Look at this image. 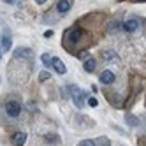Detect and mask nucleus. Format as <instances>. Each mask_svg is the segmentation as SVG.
Segmentation results:
<instances>
[{"label":"nucleus","instance_id":"obj_1","mask_svg":"<svg viewBox=\"0 0 146 146\" xmlns=\"http://www.w3.org/2000/svg\"><path fill=\"white\" fill-rule=\"evenodd\" d=\"M5 113H7L9 118H18L19 113H21V104L18 100H9L5 104Z\"/></svg>","mask_w":146,"mask_h":146},{"label":"nucleus","instance_id":"obj_2","mask_svg":"<svg viewBox=\"0 0 146 146\" xmlns=\"http://www.w3.org/2000/svg\"><path fill=\"white\" fill-rule=\"evenodd\" d=\"M69 93H70V97H72V100H74V104H76L78 108L85 106V100H83V92L79 90L78 85H70L69 86Z\"/></svg>","mask_w":146,"mask_h":146},{"label":"nucleus","instance_id":"obj_3","mask_svg":"<svg viewBox=\"0 0 146 146\" xmlns=\"http://www.w3.org/2000/svg\"><path fill=\"white\" fill-rule=\"evenodd\" d=\"M139 25H141V19H139V18L125 19V23H123V30H125L127 34H132V32H135V30L139 28Z\"/></svg>","mask_w":146,"mask_h":146},{"label":"nucleus","instance_id":"obj_4","mask_svg":"<svg viewBox=\"0 0 146 146\" xmlns=\"http://www.w3.org/2000/svg\"><path fill=\"white\" fill-rule=\"evenodd\" d=\"M34 56V51L30 48H18L14 49V58H32Z\"/></svg>","mask_w":146,"mask_h":146},{"label":"nucleus","instance_id":"obj_5","mask_svg":"<svg viewBox=\"0 0 146 146\" xmlns=\"http://www.w3.org/2000/svg\"><path fill=\"white\" fill-rule=\"evenodd\" d=\"M51 65H53V69L56 70V74H65V72H67L64 62H62L60 58H51Z\"/></svg>","mask_w":146,"mask_h":146},{"label":"nucleus","instance_id":"obj_6","mask_svg":"<svg viewBox=\"0 0 146 146\" xmlns=\"http://www.w3.org/2000/svg\"><path fill=\"white\" fill-rule=\"evenodd\" d=\"M99 79H100V83H104V85H111V83H114V74L111 70H104V72H100Z\"/></svg>","mask_w":146,"mask_h":146},{"label":"nucleus","instance_id":"obj_7","mask_svg":"<svg viewBox=\"0 0 146 146\" xmlns=\"http://www.w3.org/2000/svg\"><path fill=\"white\" fill-rule=\"evenodd\" d=\"M56 11L62 13V14H65L67 11H70V2L69 0H58L56 2Z\"/></svg>","mask_w":146,"mask_h":146},{"label":"nucleus","instance_id":"obj_8","mask_svg":"<svg viewBox=\"0 0 146 146\" xmlns=\"http://www.w3.org/2000/svg\"><path fill=\"white\" fill-rule=\"evenodd\" d=\"M25 141H27V134H25V132H16V134H14V137H13L14 146H23Z\"/></svg>","mask_w":146,"mask_h":146},{"label":"nucleus","instance_id":"obj_9","mask_svg":"<svg viewBox=\"0 0 146 146\" xmlns=\"http://www.w3.org/2000/svg\"><path fill=\"white\" fill-rule=\"evenodd\" d=\"M69 37H70V42H78V40L83 37V30L81 28H72L69 32Z\"/></svg>","mask_w":146,"mask_h":146},{"label":"nucleus","instance_id":"obj_10","mask_svg":"<svg viewBox=\"0 0 146 146\" xmlns=\"http://www.w3.org/2000/svg\"><path fill=\"white\" fill-rule=\"evenodd\" d=\"M95 65H97L95 58H86L85 62H83V67H85L86 72H93V70H95Z\"/></svg>","mask_w":146,"mask_h":146},{"label":"nucleus","instance_id":"obj_11","mask_svg":"<svg viewBox=\"0 0 146 146\" xmlns=\"http://www.w3.org/2000/svg\"><path fill=\"white\" fill-rule=\"evenodd\" d=\"M2 48H4V51H9V49H11V37H9V35L2 37Z\"/></svg>","mask_w":146,"mask_h":146},{"label":"nucleus","instance_id":"obj_12","mask_svg":"<svg viewBox=\"0 0 146 146\" xmlns=\"http://www.w3.org/2000/svg\"><path fill=\"white\" fill-rule=\"evenodd\" d=\"M40 60H42V64H44L46 67H49V65H51V56H49L48 53H44L42 56H40Z\"/></svg>","mask_w":146,"mask_h":146},{"label":"nucleus","instance_id":"obj_13","mask_svg":"<svg viewBox=\"0 0 146 146\" xmlns=\"http://www.w3.org/2000/svg\"><path fill=\"white\" fill-rule=\"evenodd\" d=\"M102 56L106 58V60H113V58H118V56H116V53H114V51H106V53H104Z\"/></svg>","mask_w":146,"mask_h":146},{"label":"nucleus","instance_id":"obj_14","mask_svg":"<svg viewBox=\"0 0 146 146\" xmlns=\"http://www.w3.org/2000/svg\"><path fill=\"white\" fill-rule=\"evenodd\" d=\"M127 121H129L130 125H134V127H135V125H137V123H139L137 120H135V116H132V114H129V116H127Z\"/></svg>","mask_w":146,"mask_h":146},{"label":"nucleus","instance_id":"obj_15","mask_svg":"<svg viewBox=\"0 0 146 146\" xmlns=\"http://www.w3.org/2000/svg\"><path fill=\"white\" fill-rule=\"evenodd\" d=\"M88 106H90V108H97V106H99L97 99H93V97H92V99H88Z\"/></svg>","mask_w":146,"mask_h":146},{"label":"nucleus","instance_id":"obj_16","mask_svg":"<svg viewBox=\"0 0 146 146\" xmlns=\"http://www.w3.org/2000/svg\"><path fill=\"white\" fill-rule=\"evenodd\" d=\"M79 146H95V143H93L92 139H86V141H83Z\"/></svg>","mask_w":146,"mask_h":146},{"label":"nucleus","instance_id":"obj_17","mask_svg":"<svg viewBox=\"0 0 146 146\" xmlns=\"http://www.w3.org/2000/svg\"><path fill=\"white\" fill-rule=\"evenodd\" d=\"M39 79H40V81H46V79H49V72H40Z\"/></svg>","mask_w":146,"mask_h":146},{"label":"nucleus","instance_id":"obj_18","mask_svg":"<svg viewBox=\"0 0 146 146\" xmlns=\"http://www.w3.org/2000/svg\"><path fill=\"white\" fill-rule=\"evenodd\" d=\"M48 141H58V137H55V135H46Z\"/></svg>","mask_w":146,"mask_h":146},{"label":"nucleus","instance_id":"obj_19","mask_svg":"<svg viewBox=\"0 0 146 146\" xmlns=\"http://www.w3.org/2000/svg\"><path fill=\"white\" fill-rule=\"evenodd\" d=\"M44 2H46V0H35V4H39V5H42Z\"/></svg>","mask_w":146,"mask_h":146},{"label":"nucleus","instance_id":"obj_20","mask_svg":"<svg viewBox=\"0 0 146 146\" xmlns=\"http://www.w3.org/2000/svg\"><path fill=\"white\" fill-rule=\"evenodd\" d=\"M5 4H14V0H4Z\"/></svg>","mask_w":146,"mask_h":146},{"label":"nucleus","instance_id":"obj_21","mask_svg":"<svg viewBox=\"0 0 146 146\" xmlns=\"http://www.w3.org/2000/svg\"><path fill=\"white\" fill-rule=\"evenodd\" d=\"M141 2H146V0H141Z\"/></svg>","mask_w":146,"mask_h":146},{"label":"nucleus","instance_id":"obj_22","mask_svg":"<svg viewBox=\"0 0 146 146\" xmlns=\"http://www.w3.org/2000/svg\"><path fill=\"white\" fill-rule=\"evenodd\" d=\"M0 56H2V53H0Z\"/></svg>","mask_w":146,"mask_h":146}]
</instances>
